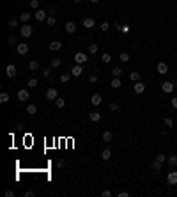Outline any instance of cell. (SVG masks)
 <instances>
[{
	"mask_svg": "<svg viewBox=\"0 0 177 197\" xmlns=\"http://www.w3.org/2000/svg\"><path fill=\"white\" fill-rule=\"evenodd\" d=\"M66 32L67 34H74L76 32V23L74 21H67L66 23Z\"/></svg>",
	"mask_w": 177,
	"mask_h": 197,
	"instance_id": "13",
	"label": "cell"
},
{
	"mask_svg": "<svg viewBox=\"0 0 177 197\" xmlns=\"http://www.w3.org/2000/svg\"><path fill=\"white\" fill-rule=\"evenodd\" d=\"M89 119H90L92 123H98V121L101 119V114H99V112H90V114H89Z\"/></svg>",
	"mask_w": 177,
	"mask_h": 197,
	"instance_id": "19",
	"label": "cell"
},
{
	"mask_svg": "<svg viewBox=\"0 0 177 197\" xmlns=\"http://www.w3.org/2000/svg\"><path fill=\"white\" fill-rule=\"evenodd\" d=\"M161 91L167 92V94L174 92V84H172V82H163V84H161Z\"/></svg>",
	"mask_w": 177,
	"mask_h": 197,
	"instance_id": "10",
	"label": "cell"
},
{
	"mask_svg": "<svg viewBox=\"0 0 177 197\" xmlns=\"http://www.w3.org/2000/svg\"><path fill=\"white\" fill-rule=\"evenodd\" d=\"M30 16H32V14H28V12L25 11V12H21V14H20L18 18H20V21H23V23H27V21L30 20Z\"/></svg>",
	"mask_w": 177,
	"mask_h": 197,
	"instance_id": "23",
	"label": "cell"
},
{
	"mask_svg": "<svg viewBox=\"0 0 177 197\" xmlns=\"http://www.w3.org/2000/svg\"><path fill=\"white\" fill-rule=\"evenodd\" d=\"M129 78H131L133 82H140V73H138V71H131Z\"/></svg>",
	"mask_w": 177,
	"mask_h": 197,
	"instance_id": "27",
	"label": "cell"
},
{
	"mask_svg": "<svg viewBox=\"0 0 177 197\" xmlns=\"http://www.w3.org/2000/svg\"><path fill=\"white\" fill-rule=\"evenodd\" d=\"M34 18H35L37 21H44V20L48 18V12H46L44 9H37V11L34 12Z\"/></svg>",
	"mask_w": 177,
	"mask_h": 197,
	"instance_id": "4",
	"label": "cell"
},
{
	"mask_svg": "<svg viewBox=\"0 0 177 197\" xmlns=\"http://www.w3.org/2000/svg\"><path fill=\"white\" fill-rule=\"evenodd\" d=\"M37 84H39V82H37V80H35V78H30V80H28V84H27V85H28V87H30V89H34V87H37Z\"/></svg>",
	"mask_w": 177,
	"mask_h": 197,
	"instance_id": "38",
	"label": "cell"
},
{
	"mask_svg": "<svg viewBox=\"0 0 177 197\" xmlns=\"http://www.w3.org/2000/svg\"><path fill=\"white\" fill-rule=\"evenodd\" d=\"M119 197H129V192H119Z\"/></svg>",
	"mask_w": 177,
	"mask_h": 197,
	"instance_id": "50",
	"label": "cell"
},
{
	"mask_svg": "<svg viewBox=\"0 0 177 197\" xmlns=\"http://www.w3.org/2000/svg\"><path fill=\"white\" fill-rule=\"evenodd\" d=\"M55 105H57V108H62V107L66 105V101H64V98H57V100H55Z\"/></svg>",
	"mask_w": 177,
	"mask_h": 197,
	"instance_id": "37",
	"label": "cell"
},
{
	"mask_svg": "<svg viewBox=\"0 0 177 197\" xmlns=\"http://www.w3.org/2000/svg\"><path fill=\"white\" fill-rule=\"evenodd\" d=\"M71 76H73V75L64 73V75H60V82H64V84H66V82H69V80H71Z\"/></svg>",
	"mask_w": 177,
	"mask_h": 197,
	"instance_id": "36",
	"label": "cell"
},
{
	"mask_svg": "<svg viewBox=\"0 0 177 197\" xmlns=\"http://www.w3.org/2000/svg\"><path fill=\"white\" fill-rule=\"evenodd\" d=\"M89 82H90V84H96V82H98V75H90V76H89Z\"/></svg>",
	"mask_w": 177,
	"mask_h": 197,
	"instance_id": "45",
	"label": "cell"
},
{
	"mask_svg": "<svg viewBox=\"0 0 177 197\" xmlns=\"http://www.w3.org/2000/svg\"><path fill=\"white\" fill-rule=\"evenodd\" d=\"M119 59H121V62H128V60H129V53H128V52H122V53L119 55Z\"/></svg>",
	"mask_w": 177,
	"mask_h": 197,
	"instance_id": "30",
	"label": "cell"
},
{
	"mask_svg": "<svg viewBox=\"0 0 177 197\" xmlns=\"http://www.w3.org/2000/svg\"><path fill=\"white\" fill-rule=\"evenodd\" d=\"M112 139H113L112 132H105L103 133V142H112Z\"/></svg>",
	"mask_w": 177,
	"mask_h": 197,
	"instance_id": "24",
	"label": "cell"
},
{
	"mask_svg": "<svg viewBox=\"0 0 177 197\" xmlns=\"http://www.w3.org/2000/svg\"><path fill=\"white\" fill-rule=\"evenodd\" d=\"M151 167H152V171H154V172H160V171H161V167H163V164H161V162H158V160H154Z\"/></svg>",
	"mask_w": 177,
	"mask_h": 197,
	"instance_id": "22",
	"label": "cell"
},
{
	"mask_svg": "<svg viewBox=\"0 0 177 197\" xmlns=\"http://www.w3.org/2000/svg\"><path fill=\"white\" fill-rule=\"evenodd\" d=\"M101 60H103L105 64H108V62L112 60V55H110V53H103V55H101Z\"/></svg>",
	"mask_w": 177,
	"mask_h": 197,
	"instance_id": "33",
	"label": "cell"
},
{
	"mask_svg": "<svg viewBox=\"0 0 177 197\" xmlns=\"http://www.w3.org/2000/svg\"><path fill=\"white\" fill-rule=\"evenodd\" d=\"M7 25H9L11 28H18V25H20V18H11V20L7 21Z\"/></svg>",
	"mask_w": 177,
	"mask_h": 197,
	"instance_id": "17",
	"label": "cell"
},
{
	"mask_svg": "<svg viewBox=\"0 0 177 197\" xmlns=\"http://www.w3.org/2000/svg\"><path fill=\"white\" fill-rule=\"evenodd\" d=\"M119 30H121L122 34H129V30H131V27H129V25H119Z\"/></svg>",
	"mask_w": 177,
	"mask_h": 197,
	"instance_id": "28",
	"label": "cell"
},
{
	"mask_svg": "<svg viewBox=\"0 0 177 197\" xmlns=\"http://www.w3.org/2000/svg\"><path fill=\"white\" fill-rule=\"evenodd\" d=\"M87 59H89V57H87L83 52L74 53V62H76V64H85V62H87Z\"/></svg>",
	"mask_w": 177,
	"mask_h": 197,
	"instance_id": "5",
	"label": "cell"
},
{
	"mask_svg": "<svg viewBox=\"0 0 177 197\" xmlns=\"http://www.w3.org/2000/svg\"><path fill=\"white\" fill-rule=\"evenodd\" d=\"M112 75H113V76H121V75H122V69H121L119 66H115V68L112 69Z\"/></svg>",
	"mask_w": 177,
	"mask_h": 197,
	"instance_id": "35",
	"label": "cell"
},
{
	"mask_svg": "<svg viewBox=\"0 0 177 197\" xmlns=\"http://www.w3.org/2000/svg\"><path fill=\"white\" fill-rule=\"evenodd\" d=\"M32 30H34V27H30V25H23V27H20V34H21V37H30L32 36Z\"/></svg>",
	"mask_w": 177,
	"mask_h": 197,
	"instance_id": "2",
	"label": "cell"
},
{
	"mask_svg": "<svg viewBox=\"0 0 177 197\" xmlns=\"http://www.w3.org/2000/svg\"><path fill=\"white\" fill-rule=\"evenodd\" d=\"M94 25H96V23H94L92 18H85V20H83V27H85V28H92Z\"/></svg>",
	"mask_w": 177,
	"mask_h": 197,
	"instance_id": "20",
	"label": "cell"
},
{
	"mask_svg": "<svg viewBox=\"0 0 177 197\" xmlns=\"http://www.w3.org/2000/svg\"><path fill=\"white\" fill-rule=\"evenodd\" d=\"M48 48H50L51 52H59V50L62 48V43H60V41H53V43L48 44Z\"/></svg>",
	"mask_w": 177,
	"mask_h": 197,
	"instance_id": "14",
	"label": "cell"
},
{
	"mask_svg": "<svg viewBox=\"0 0 177 197\" xmlns=\"http://www.w3.org/2000/svg\"><path fill=\"white\" fill-rule=\"evenodd\" d=\"M90 2H92V4H98V2H99V0H90Z\"/></svg>",
	"mask_w": 177,
	"mask_h": 197,
	"instance_id": "53",
	"label": "cell"
},
{
	"mask_svg": "<svg viewBox=\"0 0 177 197\" xmlns=\"http://www.w3.org/2000/svg\"><path fill=\"white\" fill-rule=\"evenodd\" d=\"M167 164H168V167H177V156L176 155H170L167 158Z\"/></svg>",
	"mask_w": 177,
	"mask_h": 197,
	"instance_id": "16",
	"label": "cell"
},
{
	"mask_svg": "<svg viewBox=\"0 0 177 197\" xmlns=\"http://www.w3.org/2000/svg\"><path fill=\"white\" fill-rule=\"evenodd\" d=\"M108 108H110L112 112H119V110H121V107H119L117 103H110V107H108Z\"/></svg>",
	"mask_w": 177,
	"mask_h": 197,
	"instance_id": "41",
	"label": "cell"
},
{
	"mask_svg": "<svg viewBox=\"0 0 177 197\" xmlns=\"http://www.w3.org/2000/svg\"><path fill=\"white\" fill-rule=\"evenodd\" d=\"M110 85H112L113 89H119V87L122 85V82H121V78H119V76H113V80L110 82Z\"/></svg>",
	"mask_w": 177,
	"mask_h": 197,
	"instance_id": "18",
	"label": "cell"
},
{
	"mask_svg": "<svg viewBox=\"0 0 177 197\" xmlns=\"http://www.w3.org/2000/svg\"><path fill=\"white\" fill-rule=\"evenodd\" d=\"M133 91H135L137 94H142V92L145 91V84H144V82H135V85H133Z\"/></svg>",
	"mask_w": 177,
	"mask_h": 197,
	"instance_id": "12",
	"label": "cell"
},
{
	"mask_svg": "<svg viewBox=\"0 0 177 197\" xmlns=\"http://www.w3.org/2000/svg\"><path fill=\"white\" fill-rule=\"evenodd\" d=\"M101 101H103V98H101V94H92V98H90V103H92L94 107H98V105H101Z\"/></svg>",
	"mask_w": 177,
	"mask_h": 197,
	"instance_id": "15",
	"label": "cell"
},
{
	"mask_svg": "<svg viewBox=\"0 0 177 197\" xmlns=\"http://www.w3.org/2000/svg\"><path fill=\"white\" fill-rule=\"evenodd\" d=\"M25 197H34V192H32V190H28V192H25Z\"/></svg>",
	"mask_w": 177,
	"mask_h": 197,
	"instance_id": "52",
	"label": "cell"
},
{
	"mask_svg": "<svg viewBox=\"0 0 177 197\" xmlns=\"http://www.w3.org/2000/svg\"><path fill=\"white\" fill-rule=\"evenodd\" d=\"M83 71H85V69H83V64H76V66L71 69V75H73V76H82Z\"/></svg>",
	"mask_w": 177,
	"mask_h": 197,
	"instance_id": "8",
	"label": "cell"
},
{
	"mask_svg": "<svg viewBox=\"0 0 177 197\" xmlns=\"http://www.w3.org/2000/svg\"><path fill=\"white\" fill-rule=\"evenodd\" d=\"M101 158H103V160H110V158H112V151H110V149H103Z\"/></svg>",
	"mask_w": 177,
	"mask_h": 197,
	"instance_id": "25",
	"label": "cell"
},
{
	"mask_svg": "<svg viewBox=\"0 0 177 197\" xmlns=\"http://www.w3.org/2000/svg\"><path fill=\"white\" fill-rule=\"evenodd\" d=\"M16 96H18V101H21V103H25V101H27V100L30 98V92H28L27 89H20Z\"/></svg>",
	"mask_w": 177,
	"mask_h": 197,
	"instance_id": "3",
	"label": "cell"
},
{
	"mask_svg": "<svg viewBox=\"0 0 177 197\" xmlns=\"http://www.w3.org/2000/svg\"><path fill=\"white\" fill-rule=\"evenodd\" d=\"M57 167H59V169H64V167H66V162H64V160H59V162H57Z\"/></svg>",
	"mask_w": 177,
	"mask_h": 197,
	"instance_id": "46",
	"label": "cell"
},
{
	"mask_svg": "<svg viewBox=\"0 0 177 197\" xmlns=\"http://www.w3.org/2000/svg\"><path fill=\"white\" fill-rule=\"evenodd\" d=\"M28 68H30L32 71H37V69H39V62H37V60H30V64H28Z\"/></svg>",
	"mask_w": 177,
	"mask_h": 197,
	"instance_id": "31",
	"label": "cell"
},
{
	"mask_svg": "<svg viewBox=\"0 0 177 197\" xmlns=\"http://www.w3.org/2000/svg\"><path fill=\"white\" fill-rule=\"evenodd\" d=\"M14 196V192H12V190H7V192H5V197H12Z\"/></svg>",
	"mask_w": 177,
	"mask_h": 197,
	"instance_id": "51",
	"label": "cell"
},
{
	"mask_svg": "<svg viewBox=\"0 0 177 197\" xmlns=\"http://www.w3.org/2000/svg\"><path fill=\"white\" fill-rule=\"evenodd\" d=\"M5 75H7L9 78H14V76H16V66H14V64H7V68H5Z\"/></svg>",
	"mask_w": 177,
	"mask_h": 197,
	"instance_id": "9",
	"label": "cell"
},
{
	"mask_svg": "<svg viewBox=\"0 0 177 197\" xmlns=\"http://www.w3.org/2000/svg\"><path fill=\"white\" fill-rule=\"evenodd\" d=\"M46 100H50V101H55L57 98H59V91L55 89V87H50V89H46Z\"/></svg>",
	"mask_w": 177,
	"mask_h": 197,
	"instance_id": "1",
	"label": "cell"
},
{
	"mask_svg": "<svg viewBox=\"0 0 177 197\" xmlns=\"http://www.w3.org/2000/svg\"><path fill=\"white\" fill-rule=\"evenodd\" d=\"M74 2H82V0H74Z\"/></svg>",
	"mask_w": 177,
	"mask_h": 197,
	"instance_id": "54",
	"label": "cell"
},
{
	"mask_svg": "<svg viewBox=\"0 0 177 197\" xmlns=\"http://www.w3.org/2000/svg\"><path fill=\"white\" fill-rule=\"evenodd\" d=\"M101 196H103V197H110V196H112V192H110V190H103V194H101Z\"/></svg>",
	"mask_w": 177,
	"mask_h": 197,
	"instance_id": "48",
	"label": "cell"
},
{
	"mask_svg": "<svg viewBox=\"0 0 177 197\" xmlns=\"http://www.w3.org/2000/svg\"><path fill=\"white\" fill-rule=\"evenodd\" d=\"M165 126H167V128H174V119L167 116V117H165Z\"/></svg>",
	"mask_w": 177,
	"mask_h": 197,
	"instance_id": "32",
	"label": "cell"
},
{
	"mask_svg": "<svg viewBox=\"0 0 177 197\" xmlns=\"http://www.w3.org/2000/svg\"><path fill=\"white\" fill-rule=\"evenodd\" d=\"M7 43H9V44H16V37H14V36H11V37L7 39Z\"/></svg>",
	"mask_w": 177,
	"mask_h": 197,
	"instance_id": "47",
	"label": "cell"
},
{
	"mask_svg": "<svg viewBox=\"0 0 177 197\" xmlns=\"http://www.w3.org/2000/svg\"><path fill=\"white\" fill-rule=\"evenodd\" d=\"M156 71H158L160 75H167V73H168V64H167V62H160L158 68H156Z\"/></svg>",
	"mask_w": 177,
	"mask_h": 197,
	"instance_id": "11",
	"label": "cell"
},
{
	"mask_svg": "<svg viewBox=\"0 0 177 197\" xmlns=\"http://www.w3.org/2000/svg\"><path fill=\"white\" fill-rule=\"evenodd\" d=\"M9 101V94L7 92H2L0 94V103H7Z\"/></svg>",
	"mask_w": 177,
	"mask_h": 197,
	"instance_id": "39",
	"label": "cell"
},
{
	"mask_svg": "<svg viewBox=\"0 0 177 197\" xmlns=\"http://www.w3.org/2000/svg\"><path fill=\"white\" fill-rule=\"evenodd\" d=\"M172 107H174V108H177V96H174V98H172Z\"/></svg>",
	"mask_w": 177,
	"mask_h": 197,
	"instance_id": "49",
	"label": "cell"
},
{
	"mask_svg": "<svg viewBox=\"0 0 177 197\" xmlns=\"http://www.w3.org/2000/svg\"><path fill=\"white\" fill-rule=\"evenodd\" d=\"M46 23H48V25H50V27H53V25H55V23H57V18H55V16H53V14H50V16H48V18H46Z\"/></svg>",
	"mask_w": 177,
	"mask_h": 197,
	"instance_id": "26",
	"label": "cell"
},
{
	"mask_svg": "<svg viewBox=\"0 0 177 197\" xmlns=\"http://www.w3.org/2000/svg\"><path fill=\"white\" fill-rule=\"evenodd\" d=\"M98 50H99V48H98L96 43H90V44H89V53H98Z\"/></svg>",
	"mask_w": 177,
	"mask_h": 197,
	"instance_id": "29",
	"label": "cell"
},
{
	"mask_svg": "<svg viewBox=\"0 0 177 197\" xmlns=\"http://www.w3.org/2000/svg\"><path fill=\"white\" fill-rule=\"evenodd\" d=\"M156 160H158V162H161V164H165V162H167V155H163V153H161V155H158V156H156Z\"/></svg>",
	"mask_w": 177,
	"mask_h": 197,
	"instance_id": "42",
	"label": "cell"
},
{
	"mask_svg": "<svg viewBox=\"0 0 177 197\" xmlns=\"http://www.w3.org/2000/svg\"><path fill=\"white\" fill-rule=\"evenodd\" d=\"M62 64V60L59 59V57H55V59H51V68H59Z\"/></svg>",
	"mask_w": 177,
	"mask_h": 197,
	"instance_id": "34",
	"label": "cell"
},
{
	"mask_svg": "<svg viewBox=\"0 0 177 197\" xmlns=\"http://www.w3.org/2000/svg\"><path fill=\"white\" fill-rule=\"evenodd\" d=\"M16 52H18L20 55H27V53H28V44H27V43H18Z\"/></svg>",
	"mask_w": 177,
	"mask_h": 197,
	"instance_id": "7",
	"label": "cell"
},
{
	"mask_svg": "<svg viewBox=\"0 0 177 197\" xmlns=\"http://www.w3.org/2000/svg\"><path fill=\"white\" fill-rule=\"evenodd\" d=\"M27 114H28V116H35V114H37V107L30 103V105L27 107Z\"/></svg>",
	"mask_w": 177,
	"mask_h": 197,
	"instance_id": "21",
	"label": "cell"
},
{
	"mask_svg": "<svg viewBox=\"0 0 177 197\" xmlns=\"http://www.w3.org/2000/svg\"><path fill=\"white\" fill-rule=\"evenodd\" d=\"M28 5H30L32 9H35V11H37V9H39V0H30V2H28Z\"/></svg>",
	"mask_w": 177,
	"mask_h": 197,
	"instance_id": "40",
	"label": "cell"
},
{
	"mask_svg": "<svg viewBox=\"0 0 177 197\" xmlns=\"http://www.w3.org/2000/svg\"><path fill=\"white\" fill-rule=\"evenodd\" d=\"M167 183L168 185H177V171H170L167 174Z\"/></svg>",
	"mask_w": 177,
	"mask_h": 197,
	"instance_id": "6",
	"label": "cell"
},
{
	"mask_svg": "<svg viewBox=\"0 0 177 197\" xmlns=\"http://www.w3.org/2000/svg\"><path fill=\"white\" fill-rule=\"evenodd\" d=\"M43 73H44V76H46V78L50 80V76H51V69H50V68H46V69H44Z\"/></svg>",
	"mask_w": 177,
	"mask_h": 197,
	"instance_id": "44",
	"label": "cell"
},
{
	"mask_svg": "<svg viewBox=\"0 0 177 197\" xmlns=\"http://www.w3.org/2000/svg\"><path fill=\"white\" fill-rule=\"evenodd\" d=\"M108 27H110V25H108V21H103V23H101V27H99V28H101V30H103V32H105V30H108Z\"/></svg>",
	"mask_w": 177,
	"mask_h": 197,
	"instance_id": "43",
	"label": "cell"
}]
</instances>
